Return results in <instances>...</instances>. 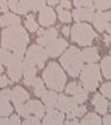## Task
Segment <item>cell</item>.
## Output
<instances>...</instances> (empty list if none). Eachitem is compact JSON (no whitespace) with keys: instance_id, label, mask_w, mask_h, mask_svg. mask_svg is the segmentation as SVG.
Returning <instances> with one entry per match:
<instances>
[{"instance_id":"obj_49","label":"cell","mask_w":111,"mask_h":125,"mask_svg":"<svg viewBox=\"0 0 111 125\" xmlns=\"http://www.w3.org/2000/svg\"><path fill=\"white\" fill-rule=\"evenodd\" d=\"M110 111H111V103H110Z\"/></svg>"},{"instance_id":"obj_3","label":"cell","mask_w":111,"mask_h":125,"mask_svg":"<svg viewBox=\"0 0 111 125\" xmlns=\"http://www.w3.org/2000/svg\"><path fill=\"white\" fill-rule=\"evenodd\" d=\"M60 62L70 76L77 77L83 67V59L81 52L76 47H71L60 58Z\"/></svg>"},{"instance_id":"obj_29","label":"cell","mask_w":111,"mask_h":125,"mask_svg":"<svg viewBox=\"0 0 111 125\" xmlns=\"http://www.w3.org/2000/svg\"><path fill=\"white\" fill-rule=\"evenodd\" d=\"M58 15H59V19L61 22H70L71 21V13L68 10H65V8H62L61 6L57 8Z\"/></svg>"},{"instance_id":"obj_40","label":"cell","mask_w":111,"mask_h":125,"mask_svg":"<svg viewBox=\"0 0 111 125\" xmlns=\"http://www.w3.org/2000/svg\"><path fill=\"white\" fill-rule=\"evenodd\" d=\"M10 124H13V125H18L19 123H20V118H19V116H17V115H13V116H11L10 118Z\"/></svg>"},{"instance_id":"obj_36","label":"cell","mask_w":111,"mask_h":125,"mask_svg":"<svg viewBox=\"0 0 111 125\" xmlns=\"http://www.w3.org/2000/svg\"><path fill=\"white\" fill-rule=\"evenodd\" d=\"M93 0H75V6L77 7H88L91 6Z\"/></svg>"},{"instance_id":"obj_24","label":"cell","mask_w":111,"mask_h":125,"mask_svg":"<svg viewBox=\"0 0 111 125\" xmlns=\"http://www.w3.org/2000/svg\"><path fill=\"white\" fill-rule=\"evenodd\" d=\"M17 60L19 59H17L16 56L13 55V52H10L9 49H6V48L0 49V62H2L3 65H6L8 67Z\"/></svg>"},{"instance_id":"obj_50","label":"cell","mask_w":111,"mask_h":125,"mask_svg":"<svg viewBox=\"0 0 111 125\" xmlns=\"http://www.w3.org/2000/svg\"><path fill=\"white\" fill-rule=\"evenodd\" d=\"M44 1H46V0H44Z\"/></svg>"},{"instance_id":"obj_44","label":"cell","mask_w":111,"mask_h":125,"mask_svg":"<svg viewBox=\"0 0 111 125\" xmlns=\"http://www.w3.org/2000/svg\"><path fill=\"white\" fill-rule=\"evenodd\" d=\"M7 124H10L9 120H7V118H0V125H7Z\"/></svg>"},{"instance_id":"obj_25","label":"cell","mask_w":111,"mask_h":125,"mask_svg":"<svg viewBox=\"0 0 111 125\" xmlns=\"http://www.w3.org/2000/svg\"><path fill=\"white\" fill-rule=\"evenodd\" d=\"M92 21H93V25H94V27L98 29V31L106 30V27H107V17H106V13L98 12L97 15H94Z\"/></svg>"},{"instance_id":"obj_38","label":"cell","mask_w":111,"mask_h":125,"mask_svg":"<svg viewBox=\"0 0 111 125\" xmlns=\"http://www.w3.org/2000/svg\"><path fill=\"white\" fill-rule=\"evenodd\" d=\"M8 0H0V11L2 12H7L8 11Z\"/></svg>"},{"instance_id":"obj_15","label":"cell","mask_w":111,"mask_h":125,"mask_svg":"<svg viewBox=\"0 0 111 125\" xmlns=\"http://www.w3.org/2000/svg\"><path fill=\"white\" fill-rule=\"evenodd\" d=\"M65 120V115L61 111H56V109H48V114L43 118V124L46 125H53V124H62Z\"/></svg>"},{"instance_id":"obj_27","label":"cell","mask_w":111,"mask_h":125,"mask_svg":"<svg viewBox=\"0 0 111 125\" xmlns=\"http://www.w3.org/2000/svg\"><path fill=\"white\" fill-rule=\"evenodd\" d=\"M32 86H34V94L39 97H41L42 94L46 92L44 85H43V81L40 79V78H34V83H32Z\"/></svg>"},{"instance_id":"obj_9","label":"cell","mask_w":111,"mask_h":125,"mask_svg":"<svg viewBox=\"0 0 111 125\" xmlns=\"http://www.w3.org/2000/svg\"><path fill=\"white\" fill-rule=\"evenodd\" d=\"M8 6L15 12L25 15L32 10V0H8Z\"/></svg>"},{"instance_id":"obj_47","label":"cell","mask_w":111,"mask_h":125,"mask_svg":"<svg viewBox=\"0 0 111 125\" xmlns=\"http://www.w3.org/2000/svg\"><path fill=\"white\" fill-rule=\"evenodd\" d=\"M104 42H111V36H106L104 37Z\"/></svg>"},{"instance_id":"obj_8","label":"cell","mask_w":111,"mask_h":125,"mask_svg":"<svg viewBox=\"0 0 111 125\" xmlns=\"http://www.w3.org/2000/svg\"><path fill=\"white\" fill-rule=\"evenodd\" d=\"M66 93L67 94H71L73 95V98L76 99L77 103H85L88 98V93H87V89H83L79 84L77 83H71L67 86V88H66Z\"/></svg>"},{"instance_id":"obj_34","label":"cell","mask_w":111,"mask_h":125,"mask_svg":"<svg viewBox=\"0 0 111 125\" xmlns=\"http://www.w3.org/2000/svg\"><path fill=\"white\" fill-rule=\"evenodd\" d=\"M25 125H38L40 124V120H39L38 117L36 116H29V117H26V121L23 122Z\"/></svg>"},{"instance_id":"obj_11","label":"cell","mask_w":111,"mask_h":125,"mask_svg":"<svg viewBox=\"0 0 111 125\" xmlns=\"http://www.w3.org/2000/svg\"><path fill=\"white\" fill-rule=\"evenodd\" d=\"M73 18L76 21L80 22V21L87 20L91 21L94 17V8L92 6H88V7H78L72 13Z\"/></svg>"},{"instance_id":"obj_13","label":"cell","mask_w":111,"mask_h":125,"mask_svg":"<svg viewBox=\"0 0 111 125\" xmlns=\"http://www.w3.org/2000/svg\"><path fill=\"white\" fill-rule=\"evenodd\" d=\"M77 102L75 98H71V97H67L65 95H60L58 96V104L57 107L59 108V111L65 113H70L72 112L73 109L77 107Z\"/></svg>"},{"instance_id":"obj_12","label":"cell","mask_w":111,"mask_h":125,"mask_svg":"<svg viewBox=\"0 0 111 125\" xmlns=\"http://www.w3.org/2000/svg\"><path fill=\"white\" fill-rule=\"evenodd\" d=\"M56 21V15L50 7H42L39 13V22L43 27H49Z\"/></svg>"},{"instance_id":"obj_21","label":"cell","mask_w":111,"mask_h":125,"mask_svg":"<svg viewBox=\"0 0 111 125\" xmlns=\"http://www.w3.org/2000/svg\"><path fill=\"white\" fill-rule=\"evenodd\" d=\"M82 55V59L83 62H96L99 59V52L97 48H93V47H89V48H85L81 52Z\"/></svg>"},{"instance_id":"obj_16","label":"cell","mask_w":111,"mask_h":125,"mask_svg":"<svg viewBox=\"0 0 111 125\" xmlns=\"http://www.w3.org/2000/svg\"><path fill=\"white\" fill-rule=\"evenodd\" d=\"M58 36V30L56 28H49L47 30H42V32L39 35L37 42L41 46H47L51 40H53L54 38H57Z\"/></svg>"},{"instance_id":"obj_26","label":"cell","mask_w":111,"mask_h":125,"mask_svg":"<svg viewBox=\"0 0 111 125\" xmlns=\"http://www.w3.org/2000/svg\"><path fill=\"white\" fill-rule=\"evenodd\" d=\"M101 69H102V73H103L104 77L111 79V57L110 56H107L102 59L101 62Z\"/></svg>"},{"instance_id":"obj_31","label":"cell","mask_w":111,"mask_h":125,"mask_svg":"<svg viewBox=\"0 0 111 125\" xmlns=\"http://www.w3.org/2000/svg\"><path fill=\"white\" fill-rule=\"evenodd\" d=\"M96 3H94V8L98 9L99 11L106 10L111 6V0H94Z\"/></svg>"},{"instance_id":"obj_37","label":"cell","mask_w":111,"mask_h":125,"mask_svg":"<svg viewBox=\"0 0 111 125\" xmlns=\"http://www.w3.org/2000/svg\"><path fill=\"white\" fill-rule=\"evenodd\" d=\"M106 17H107V31H108L109 34L111 35V11L110 12H107L106 13Z\"/></svg>"},{"instance_id":"obj_43","label":"cell","mask_w":111,"mask_h":125,"mask_svg":"<svg viewBox=\"0 0 111 125\" xmlns=\"http://www.w3.org/2000/svg\"><path fill=\"white\" fill-rule=\"evenodd\" d=\"M62 32H63V35H65V36H69L70 28H69V27H63V28H62Z\"/></svg>"},{"instance_id":"obj_1","label":"cell","mask_w":111,"mask_h":125,"mask_svg":"<svg viewBox=\"0 0 111 125\" xmlns=\"http://www.w3.org/2000/svg\"><path fill=\"white\" fill-rule=\"evenodd\" d=\"M28 42V34L22 27H20V25L11 26L2 31V38H1L2 47L12 52L16 58L19 60L22 59Z\"/></svg>"},{"instance_id":"obj_10","label":"cell","mask_w":111,"mask_h":125,"mask_svg":"<svg viewBox=\"0 0 111 125\" xmlns=\"http://www.w3.org/2000/svg\"><path fill=\"white\" fill-rule=\"evenodd\" d=\"M11 93L9 89L0 91V117L8 116L12 113V107L9 104V99H11Z\"/></svg>"},{"instance_id":"obj_7","label":"cell","mask_w":111,"mask_h":125,"mask_svg":"<svg viewBox=\"0 0 111 125\" xmlns=\"http://www.w3.org/2000/svg\"><path fill=\"white\" fill-rule=\"evenodd\" d=\"M46 47H47L46 50L48 56H50V57H58L60 54H62L65 52V49L68 47V42L62 38H54Z\"/></svg>"},{"instance_id":"obj_30","label":"cell","mask_w":111,"mask_h":125,"mask_svg":"<svg viewBox=\"0 0 111 125\" xmlns=\"http://www.w3.org/2000/svg\"><path fill=\"white\" fill-rule=\"evenodd\" d=\"M26 27H27V29H28L29 31H31V32L37 31L38 26H37V22H36V20H34V15H29L28 17H27Z\"/></svg>"},{"instance_id":"obj_14","label":"cell","mask_w":111,"mask_h":125,"mask_svg":"<svg viewBox=\"0 0 111 125\" xmlns=\"http://www.w3.org/2000/svg\"><path fill=\"white\" fill-rule=\"evenodd\" d=\"M22 73L25 74V81H23L25 85H32L34 79L36 78V66L32 65L31 62L25 60L22 62Z\"/></svg>"},{"instance_id":"obj_5","label":"cell","mask_w":111,"mask_h":125,"mask_svg":"<svg viewBox=\"0 0 111 125\" xmlns=\"http://www.w3.org/2000/svg\"><path fill=\"white\" fill-rule=\"evenodd\" d=\"M96 36L97 35L94 30L89 25H85V23H77L71 29V38L73 42L80 46L91 45Z\"/></svg>"},{"instance_id":"obj_17","label":"cell","mask_w":111,"mask_h":125,"mask_svg":"<svg viewBox=\"0 0 111 125\" xmlns=\"http://www.w3.org/2000/svg\"><path fill=\"white\" fill-rule=\"evenodd\" d=\"M26 107L29 116H30V114H34L36 117L40 118L44 114V106L39 101H29L26 104Z\"/></svg>"},{"instance_id":"obj_32","label":"cell","mask_w":111,"mask_h":125,"mask_svg":"<svg viewBox=\"0 0 111 125\" xmlns=\"http://www.w3.org/2000/svg\"><path fill=\"white\" fill-rule=\"evenodd\" d=\"M85 112H87V108H85V106H80V107L77 106L72 111V112L68 113V117H69V118H75V117L82 116V115L85 114Z\"/></svg>"},{"instance_id":"obj_2","label":"cell","mask_w":111,"mask_h":125,"mask_svg":"<svg viewBox=\"0 0 111 125\" xmlns=\"http://www.w3.org/2000/svg\"><path fill=\"white\" fill-rule=\"evenodd\" d=\"M42 76L44 78L47 86L50 89H53L57 92L63 89L66 85V81H67V76L62 72L61 67L57 62H50L46 67Z\"/></svg>"},{"instance_id":"obj_23","label":"cell","mask_w":111,"mask_h":125,"mask_svg":"<svg viewBox=\"0 0 111 125\" xmlns=\"http://www.w3.org/2000/svg\"><path fill=\"white\" fill-rule=\"evenodd\" d=\"M21 20L18 16L13 15V13H5V15L0 18V25L2 27H7V26H17L20 25Z\"/></svg>"},{"instance_id":"obj_33","label":"cell","mask_w":111,"mask_h":125,"mask_svg":"<svg viewBox=\"0 0 111 125\" xmlns=\"http://www.w3.org/2000/svg\"><path fill=\"white\" fill-rule=\"evenodd\" d=\"M101 93L103 94L106 97L111 98V83L103 84V85L101 86Z\"/></svg>"},{"instance_id":"obj_6","label":"cell","mask_w":111,"mask_h":125,"mask_svg":"<svg viewBox=\"0 0 111 125\" xmlns=\"http://www.w3.org/2000/svg\"><path fill=\"white\" fill-rule=\"evenodd\" d=\"M48 58L47 50H44L41 46L39 45H32V46L27 50L26 60L31 62L32 65L37 66L38 68H42L44 65V62Z\"/></svg>"},{"instance_id":"obj_48","label":"cell","mask_w":111,"mask_h":125,"mask_svg":"<svg viewBox=\"0 0 111 125\" xmlns=\"http://www.w3.org/2000/svg\"><path fill=\"white\" fill-rule=\"evenodd\" d=\"M3 72V68H2V66H1V64H0V74Z\"/></svg>"},{"instance_id":"obj_39","label":"cell","mask_w":111,"mask_h":125,"mask_svg":"<svg viewBox=\"0 0 111 125\" xmlns=\"http://www.w3.org/2000/svg\"><path fill=\"white\" fill-rule=\"evenodd\" d=\"M11 83H12V81H8V78L6 76H1L0 77V87H5L8 84H11Z\"/></svg>"},{"instance_id":"obj_41","label":"cell","mask_w":111,"mask_h":125,"mask_svg":"<svg viewBox=\"0 0 111 125\" xmlns=\"http://www.w3.org/2000/svg\"><path fill=\"white\" fill-rule=\"evenodd\" d=\"M60 3H61V7L65 8V9H69L71 7V3L68 0H60Z\"/></svg>"},{"instance_id":"obj_28","label":"cell","mask_w":111,"mask_h":125,"mask_svg":"<svg viewBox=\"0 0 111 125\" xmlns=\"http://www.w3.org/2000/svg\"><path fill=\"white\" fill-rule=\"evenodd\" d=\"M101 123V120L100 117L98 116L97 114L94 113H89L87 116H85L82 121H81V124H100Z\"/></svg>"},{"instance_id":"obj_18","label":"cell","mask_w":111,"mask_h":125,"mask_svg":"<svg viewBox=\"0 0 111 125\" xmlns=\"http://www.w3.org/2000/svg\"><path fill=\"white\" fill-rule=\"evenodd\" d=\"M28 98H29V94L27 93L22 87H20V86L15 87L12 93H11V99H12L13 104H15L16 106L23 104Z\"/></svg>"},{"instance_id":"obj_45","label":"cell","mask_w":111,"mask_h":125,"mask_svg":"<svg viewBox=\"0 0 111 125\" xmlns=\"http://www.w3.org/2000/svg\"><path fill=\"white\" fill-rule=\"evenodd\" d=\"M78 121L77 120H73V118H69V121L66 122V124H78Z\"/></svg>"},{"instance_id":"obj_22","label":"cell","mask_w":111,"mask_h":125,"mask_svg":"<svg viewBox=\"0 0 111 125\" xmlns=\"http://www.w3.org/2000/svg\"><path fill=\"white\" fill-rule=\"evenodd\" d=\"M92 105L94 106L96 111L100 114H106L107 113V107H108V102L103 98V97L99 95V94H96L92 98Z\"/></svg>"},{"instance_id":"obj_42","label":"cell","mask_w":111,"mask_h":125,"mask_svg":"<svg viewBox=\"0 0 111 125\" xmlns=\"http://www.w3.org/2000/svg\"><path fill=\"white\" fill-rule=\"evenodd\" d=\"M103 123H104V124H107V125H111V116H109V115H107V116L104 117Z\"/></svg>"},{"instance_id":"obj_19","label":"cell","mask_w":111,"mask_h":125,"mask_svg":"<svg viewBox=\"0 0 111 125\" xmlns=\"http://www.w3.org/2000/svg\"><path fill=\"white\" fill-rule=\"evenodd\" d=\"M8 75L12 82L19 81L22 76V62L20 60H17L10 66H8Z\"/></svg>"},{"instance_id":"obj_35","label":"cell","mask_w":111,"mask_h":125,"mask_svg":"<svg viewBox=\"0 0 111 125\" xmlns=\"http://www.w3.org/2000/svg\"><path fill=\"white\" fill-rule=\"evenodd\" d=\"M44 6V0H32V10L38 11Z\"/></svg>"},{"instance_id":"obj_20","label":"cell","mask_w":111,"mask_h":125,"mask_svg":"<svg viewBox=\"0 0 111 125\" xmlns=\"http://www.w3.org/2000/svg\"><path fill=\"white\" fill-rule=\"evenodd\" d=\"M42 101H43L44 105H46L47 111L48 109H52L54 107H57L58 104V96L57 94L54 93L53 91L52 92H44L42 94Z\"/></svg>"},{"instance_id":"obj_46","label":"cell","mask_w":111,"mask_h":125,"mask_svg":"<svg viewBox=\"0 0 111 125\" xmlns=\"http://www.w3.org/2000/svg\"><path fill=\"white\" fill-rule=\"evenodd\" d=\"M48 1V3L51 6H54V5H57L58 2H59V0H47Z\"/></svg>"},{"instance_id":"obj_4","label":"cell","mask_w":111,"mask_h":125,"mask_svg":"<svg viewBox=\"0 0 111 125\" xmlns=\"http://www.w3.org/2000/svg\"><path fill=\"white\" fill-rule=\"evenodd\" d=\"M81 83L83 87L89 92L96 91L98 87L99 82L101 81L100 72H99V66L96 64H89L85 67L81 69V76H80Z\"/></svg>"}]
</instances>
